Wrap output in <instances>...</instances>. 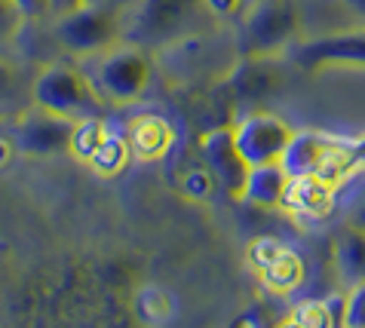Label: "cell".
<instances>
[{"instance_id":"6da1fadb","label":"cell","mask_w":365,"mask_h":328,"mask_svg":"<svg viewBox=\"0 0 365 328\" xmlns=\"http://www.w3.org/2000/svg\"><path fill=\"white\" fill-rule=\"evenodd\" d=\"M237 58H240L237 37H230L212 25L157 49L160 68H163L169 77H175L178 83L227 77L230 68L237 65Z\"/></svg>"},{"instance_id":"7a4b0ae2","label":"cell","mask_w":365,"mask_h":328,"mask_svg":"<svg viewBox=\"0 0 365 328\" xmlns=\"http://www.w3.org/2000/svg\"><path fill=\"white\" fill-rule=\"evenodd\" d=\"M80 68L108 105H133L148 92L150 77H154V61L148 49L129 40L86 56Z\"/></svg>"},{"instance_id":"3957f363","label":"cell","mask_w":365,"mask_h":328,"mask_svg":"<svg viewBox=\"0 0 365 328\" xmlns=\"http://www.w3.org/2000/svg\"><path fill=\"white\" fill-rule=\"evenodd\" d=\"M218 22L206 0H138L129 22L123 25V40L145 49H160L178 37Z\"/></svg>"},{"instance_id":"277c9868","label":"cell","mask_w":365,"mask_h":328,"mask_svg":"<svg viewBox=\"0 0 365 328\" xmlns=\"http://www.w3.org/2000/svg\"><path fill=\"white\" fill-rule=\"evenodd\" d=\"M304 34L298 0H255L240 19V56H286Z\"/></svg>"},{"instance_id":"5b68a950","label":"cell","mask_w":365,"mask_h":328,"mask_svg":"<svg viewBox=\"0 0 365 328\" xmlns=\"http://www.w3.org/2000/svg\"><path fill=\"white\" fill-rule=\"evenodd\" d=\"M34 105L53 111V114H62L68 120H89L108 114V101L89 83L83 68L68 65V61H53V65L37 71Z\"/></svg>"},{"instance_id":"8992f818","label":"cell","mask_w":365,"mask_h":328,"mask_svg":"<svg viewBox=\"0 0 365 328\" xmlns=\"http://www.w3.org/2000/svg\"><path fill=\"white\" fill-rule=\"evenodd\" d=\"M53 40L65 53L86 58L123 40V22L117 9L108 6H77L74 13L53 19Z\"/></svg>"},{"instance_id":"52a82bcc","label":"cell","mask_w":365,"mask_h":328,"mask_svg":"<svg viewBox=\"0 0 365 328\" xmlns=\"http://www.w3.org/2000/svg\"><path fill=\"white\" fill-rule=\"evenodd\" d=\"M246 261L261 289L277 294V298H289L292 292H298L304 285V273H307L304 258L292 245L279 242L277 237L252 240L246 249Z\"/></svg>"},{"instance_id":"ba28073f","label":"cell","mask_w":365,"mask_h":328,"mask_svg":"<svg viewBox=\"0 0 365 328\" xmlns=\"http://www.w3.org/2000/svg\"><path fill=\"white\" fill-rule=\"evenodd\" d=\"M286 58L310 74L322 68H365V28L356 25L319 37H301Z\"/></svg>"},{"instance_id":"9c48e42d","label":"cell","mask_w":365,"mask_h":328,"mask_svg":"<svg viewBox=\"0 0 365 328\" xmlns=\"http://www.w3.org/2000/svg\"><path fill=\"white\" fill-rule=\"evenodd\" d=\"M77 120H68L62 114L31 105L22 117L13 123V141L16 150L31 153V157H53V153H65L71 148V135H74Z\"/></svg>"},{"instance_id":"30bf717a","label":"cell","mask_w":365,"mask_h":328,"mask_svg":"<svg viewBox=\"0 0 365 328\" xmlns=\"http://www.w3.org/2000/svg\"><path fill=\"white\" fill-rule=\"evenodd\" d=\"M200 157L212 169L215 181L225 188L227 197L246 200V184H249V160L233 138V126H215L200 138Z\"/></svg>"},{"instance_id":"8fae6325","label":"cell","mask_w":365,"mask_h":328,"mask_svg":"<svg viewBox=\"0 0 365 328\" xmlns=\"http://www.w3.org/2000/svg\"><path fill=\"white\" fill-rule=\"evenodd\" d=\"M292 135H295V129H292L286 120L277 114H264V111H255V114L242 117L237 126H233V138H237L242 157L249 160V166L279 163Z\"/></svg>"},{"instance_id":"7c38bea8","label":"cell","mask_w":365,"mask_h":328,"mask_svg":"<svg viewBox=\"0 0 365 328\" xmlns=\"http://www.w3.org/2000/svg\"><path fill=\"white\" fill-rule=\"evenodd\" d=\"M225 86L237 101H267L286 86V71L279 56H240L225 77Z\"/></svg>"},{"instance_id":"4fadbf2b","label":"cell","mask_w":365,"mask_h":328,"mask_svg":"<svg viewBox=\"0 0 365 328\" xmlns=\"http://www.w3.org/2000/svg\"><path fill=\"white\" fill-rule=\"evenodd\" d=\"M338 190L341 184L326 175H292L282 209L298 221H326L334 209Z\"/></svg>"},{"instance_id":"5bb4252c","label":"cell","mask_w":365,"mask_h":328,"mask_svg":"<svg viewBox=\"0 0 365 328\" xmlns=\"http://www.w3.org/2000/svg\"><path fill=\"white\" fill-rule=\"evenodd\" d=\"M133 157L141 163H157L175 148V126L160 114H138L126 123Z\"/></svg>"},{"instance_id":"9a60e30c","label":"cell","mask_w":365,"mask_h":328,"mask_svg":"<svg viewBox=\"0 0 365 328\" xmlns=\"http://www.w3.org/2000/svg\"><path fill=\"white\" fill-rule=\"evenodd\" d=\"M34 105V74L0 56V120H19Z\"/></svg>"},{"instance_id":"2e32d148","label":"cell","mask_w":365,"mask_h":328,"mask_svg":"<svg viewBox=\"0 0 365 328\" xmlns=\"http://www.w3.org/2000/svg\"><path fill=\"white\" fill-rule=\"evenodd\" d=\"M344 310H347V292L331 294V298H307L295 304L279 325L286 328H331L344 325Z\"/></svg>"},{"instance_id":"e0dca14e","label":"cell","mask_w":365,"mask_h":328,"mask_svg":"<svg viewBox=\"0 0 365 328\" xmlns=\"http://www.w3.org/2000/svg\"><path fill=\"white\" fill-rule=\"evenodd\" d=\"M331 258L344 289L365 282V227L347 224V230L338 233V240H334Z\"/></svg>"},{"instance_id":"ac0fdd59","label":"cell","mask_w":365,"mask_h":328,"mask_svg":"<svg viewBox=\"0 0 365 328\" xmlns=\"http://www.w3.org/2000/svg\"><path fill=\"white\" fill-rule=\"evenodd\" d=\"M289 172L282 163H261L252 166L249 184H246V203H255L261 209H282L289 188Z\"/></svg>"},{"instance_id":"d6986e66","label":"cell","mask_w":365,"mask_h":328,"mask_svg":"<svg viewBox=\"0 0 365 328\" xmlns=\"http://www.w3.org/2000/svg\"><path fill=\"white\" fill-rule=\"evenodd\" d=\"M129 160H133L129 132H126V126H117V123H110L105 141L98 145L96 157L89 160V169H93L98 178H117L120 172L129 166Z\"/></svg>"},{"instance_id":"ffe728a7","label":"cell","mask_w":365,"mask_h":328,"mask_svg":"<svg viewBox=\"0 0 365 328\" xmlns=\"http://www.w3.org/2000/svg\"><path fill=\"white\" fill-rule=\"evenodd\" d=\"M108 129H110V120H105V117L77 120L74 135H71V148H68V153H71V157H74L77 163H86V166H89V160L96 157V150H98L101 141H105Z\"/></svg>"},{"instance_id":"44dd1931","label":"cell","mask_w":365,"mask_h":328,"mask_svg":"<svg viewBox=\"0 0 365 328\" xmlns=\"http://www.w3.org/2000/svg\"><path fill=\"white\" fill-rule=\"evenodd\" d=\"M135 307H138V316L148 325L166 322L172 316V298H169V292H163V289H141L138 298H135Z\"/></svg>"},{"instance_id":"7402d4cb","label":"cell","mask_w":365,"mask_h":328,"mask_svg":"<svg viewBox=\"0 0 365 328\" xmlns=\"http://www.w3.org/2000/svg\"><path fill=\"white\" fill-rule=\"evenodd\" d=\"M28 25L25 13L16 6V0H0V56L9 46H16V40L22 37V31Z\"/></svg>"},{"instance_id":"603a6c76","label":"cell","mask_w":365,"mask_h":328,"mask_svg":"<svg viewBox=\"0 0 365 328\" xmlns=\"http://www.w3.org/2000/svg\"><path fill=\"white\" fill-rule=\"evenodd\" d=\"M212 184H215V175H212V169L202 163V166L190 169L187 175L181 178V190H185L187 197H194V200H206L212 193Z\"/></svg>"},{"instance_id":"cb8c5ba5","label":"cell","mask_w":365,"mask_h":328,"mask_svg":"<svg viewBox=\"0 0 365 328\" xmlns=\"http://www.w3.org/2000/svg\"><path fill=\"white\" fill-rule=\"evenodd\" d=\"M344 325L365 328V282L347 289V310H344Z\"/></svg>"},{"instance_id":"d4e9b609","label":"cell","mask_w":365,"mask_h":328,"mask_svg":"<svg viewBox=\"0 0 365 328\" xmlns=\"http://www.w3.org/2000/svg\"><path fill=\"white\" fill-rule=\"evenodd\" d=\"M212 16L218 19V22H225V19H237L242 13V6H246V0H206Z\"/></svg>"},{"instance_id":"484cf974","label":"cell","mask_w":365,"mask_h":328,"mask_svg":"<svg viewBox=\"0 0 365 328\" xmlns=\"http://www.w3.org/2000/svg\"><path fill=\"white\" fill-rule=\"evenodd\" d=\"M16 6L25 13L28 22H40L49 16V0H16Z\"/></svg>"},{"instance_id":"4316f807","label":"cell","mask_w":365,"mask_h":328,"mask_svg":"<svg viewBox=\"0 0 365 328\" xmlns=\"http://www.w3.org/2000/svg\"><path fill=\"white\" fill-rule=\"evenodd\" d=\"M347 157H350V169H365V135L356 141H347Z\"/></svg>"},{"instance_id":"83f0119b","label":"cell","mask_w":365,"mask_h":328,"mask_svg":"<svg viewBox=\"0 0 365 328\" xmlns=\"http://www.w3.org/2000/svg\"><path fill=\"white\" fill-rule=\"evenodd\" d=\"M344 6V13L353 19V25H362L365 28V0H338Z\"/></svg>"},{"instance_id":"f1b7e54d","label":"cell","mask_w":365,"mask_h":328,"mask_svg":"<svg viewBox=\"0 0 365 328\" xmlns=\"http://www.w3.org/2000/svg\"><path fill=\"white\" fill-rule=\"evenodd\" d=\"M77 6H83V0H49V19L65 16V13H74Z\"/></svg>"},{"instance_id":"f546056e","label":"cell","mask_w":365,"mask_h":328,"mask_svg":"<svg viewBox=\"0 0 365 328\" xmlns=\"http://www.w3.org/2000/svg\"><path fill=\"white\" fill-rule=\"evenodd\" d=\"M13 150H16V141L0 135V169H4L6 163H9V157H13Z\"/></svg>"},{"instance_id":"4dcf8cb0","label":"cell","mask_w":365,"mask_h":328,"mask_svg":"<svg viewBox=\"0 0 365 328\" xmlns=\"http://www.w3.org/2000/svg\"><path fill=\"white\" fill-rule=\"evenodd\" d=\"M350 224H356V227H365V203H362L356 212H350Z\"/></svg>"},{"instance_id":"1f68e13d","label":"cell","mask_w":365,"mask_h":328,"mask_svg":"<svg viewBox=\"0 0 365 328\" xmlns=\"http://www.w3.org/2000/svg\"><path fill=\"white\" fill-rule=\"evenodd\" d=\"M120 0H83V6H108V9H117Z\"/></svg>"}]
</instances>
